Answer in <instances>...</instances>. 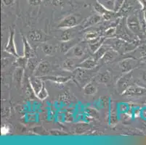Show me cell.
I'll return each mask as SVG.
<instances>
[{"label": "cell", "mask_w": 146, "mask_h": 145, "mask_svg": "<svg viewBox=\"0 0 146 145\" xmlns=\"http://www.w3.org/2000/svg\"><path fill=\"white\" fill-rule=\"evenodd\" d=\"M22 41H23V55L26 57V58L29 59V58H32L35 57V53H34L33 48L31 47V44H29V41L27 38L22 35Z\"/></svg>", "instance_id": "7c38bea8"}, {"label": "cell", "mask_w": 146, "mask_h": 145, "mask_svg": "<svg viewBox=\"0 0 146 145\" xmlns=\"http://www.w3.org/2000/svg\"><path fill=\"white\" fill-rule=\"evenodd\" d=\"M127 26L130 31H132L137 36L140 37L143 34V27L139 18L136 15H131L127 19Z\"/></svg>", "instance_id": "6da1fadb"}, {"label": "cell", "mask_w": 146, "mask_h": 145, "mask_svg": "<svg viewBox=\"0 0 146 145\" xmlns=\"http://www.w3.org/2000/svg\"><path fill=\"white\" fill-rule=\"evenodd\" d=\"M62 68L66 71L73 72L76 68V66L74 64V61L73 58H68V59L65 60L64 62H63Z\"/></svg>", "instance_id": "d4e9b609"}, {"label": "cell", "mask_w": 146, "mask_h": 145, "mask_svg": "<svg viewBox=\"0 0 146 145\" xmlns=\"http://www.w3.org/2000/svg\"><path fill=\"white\" fill-rule=\"evenodd\" d=\"M51 65L47 61H41L38 63L35 70L34 72V75L35 76L43 77L47 75L51 71Z\"/></svg>", "instance_id": "8992f818"}, {"label": "cell", "mask_w": 146, "mask_h": 145, "mask_svg": "<svg viewBox=\"0 0 146 145\" xmlns=\"http://www.w3.org/2000/svg\"><path fill=\"white\" fill-rule=\"evenodd\" d=\"M104 7H106L108 10L113 11L114 0H100L99 1Z\"/></svg>", "instance_id": "1f68e13d"}, {"label": "cell", "mask_w": 146, "mask_h": 145, "mask_svg": "<svg viewBox=\"0 0 146 145\" xmlns=\"http://www.w3.org/2000/svg\"><path fill=\"white\" fill-rule=\"evenodd\" d=\"M42 80L43 79L41 77L35 76L34 75H32V76H30L29 78V83H30L31 86L32 87L36 95H37V94L41 91V89H42V87L44 86L43 81Z\"/></svg>", "instance_id": "9c48e42d"}, {"label": "cell", "mask_w": 146, "mask_h": 145, "mask_svg": "<svg viewBox=\"0 0 146 145\" xmlns=\"http://www.w3.org/2000/svg\"><path fill=\"white\" fill-rule=\"evenodd\" d=\"M84 53L83 48L79 45H76L66 53V55L68 58H81L83 57Z\"/></svg>", "instance_id": "9a60e30c"}, {"label": "cell", "mask_w": 146, "mask_h": 145, "mask_svg": "<svg viewBox=\"0 0 146 145\" xmlns=\"http://www.w3.org/2000/svg\"><path fill=\"white\" fill-rule=\"evenodd\" d=\"M48 96H49L48 91H47V89H46V87H45L44 85V86L42 87L41 91L37 94L36 95L37 98L40 99V100H44L45 99H47V98L48 97Z\"/></svg>", "instance_id": "f1b7e54d"}, {"label": "cell", "mask_w": 146, "mask_h": 145, "mask_svg": "<svg viewBox=\"0 0 146 145\" xmlns=\"http://www.w3.org/2000/svg\"><path fill=\"white\" fill-rule=\"evenodd\" d=\"M110 121H111V126L115 125L119 121L118 120V115H117V110L116 108V105L112 104L111 105V110H110Z\"/></svg>", "instance_id": "484cf974"}, {"label": "cell", "mask_w": 146, "mask_h": 145, "mask_svg": "<svg viewBox=\"0 0 146 145\" xmlns=\"http://www.w3.org/2000/svg\"><path fill=\"white\" fill-rule=\"evenodd\" d=\"M125 3V0H114V5H113V12L118 13L120 11V10L124 6Z\"/></svg>", "instance_id": "4dcf8cb0"}, {"label": "cell", "mask_w": 146, "mask_h": 145, "mask_svg": "<svg viewBox=\"0 0 146 145\" xmlns=\"http://www.w3.org/2000/svg\"><path fill=\"white\" fill-rule=\"evenodd\" d=\"M42 50L46 55L50 56L55 52V47L50 44L44 43L42 45Z\"/></svg>", "instance_id": "4316f807"}, {"label": "cell", "mask_w": 146, "mask_h": 145, "mask_svg": "<svg viewBox=\"0 0 146 145\" xmlns=\"http://www.w3.org/2000/svg\"><path fill=\"white\" fill-rule=\"evenodd\" d=\"M63 31L61 32L58 37V39H59L60 42H66L69 40L73 39L74 37V31L71 30V28H66L63 29Z\"/></svg>", "instance_id": "ffe728a7"}, {"label": "cell", "mask_w": 146, "mask_h": 145, "mask_svg": "<svg viewBox=\"0 0 146 145\" xmlns=\"http://www.w3.org/2000/svg\"><path fill=\"white\" fill-rule=\"evenodd\" d=\"M146 94V88L138 85H130L122 95L125 96H140Z\"/></svg>", "instance_id": "ba28073f"}, {"label": "cell", "mask_w": 146, "mask_h": 145, "mask_svg": "<svg viewBox=\"0 0 146 145\" xmlns=\"http://www.w3.org/2000/svg\"><path fill=\"white\" fill-rule=\"evenodd\" d=\"M94 10L97 12V13H98L99 15L102 16V17H104L106 19H109L110 17L111 16V14L113 13H115L113 11H111V10H108L106 7L103 6L99 1H96L95 5H94Z\"/></svg>", "instance_id": "30bf717a"}, {"label": "cell", "mask_w": 146, "mask_h": 145, "mask_svg": "<svg viewBox=\"0 0 146 145\" xmlns=\"http://www.w3.org/2000/svg\"><path fill=\"white\" fill-rule=\"evenodd\" d=\"M87 70L86 69L76 68L73 71L74 78L82 86H85L89 82H90V80H91V75L88 73H87Z\"/></svg>", "instance_id": "7a4b0ae2"}, {"label": "cell", "mask_w": 146, "mask_h": 145, "mask_svg": "<svg viewBox=\"0 0 146 145\" xmlns=\"http://www.w3.org/2000/svg\"><path fill=\"white\" fill-rule=\"evenodd\" d=\"M98 65V62L95 60L94 58H87L85 60L82 61V62L76 65V68H81L86 70H92L96 68Z\"/></svg>", "instance_id": "5bb4252c"}, {"label": "cell", "mask_w": 146, "mask_h": 145, "mask_svg": "<svg viewBox=\"0 0 146 145\" xmlns=\"http://www.w3.org/2000/svg\"><path fill=\"white\" fill-rule=\"evenodd\" d=\"M117 56L118 52L112 49V48H109L100 60L103 61V62H104V63H109V62H111L116 59Z\"/></svg>", "instance_id": "ac0fdd59"}, {"label": "cell", "mask_w": 146, "mask_h": 145, "mask_svg": "<svg viewBox=\"0 0 146 145\" xmlns=\"http://www.w3.org/2000/svg\"><path fill=\"white\" fill-rule=\"evenodd\" d=\"M43 80H48L52 82H54V83H60V84H62V83H67L68 81H70L71 78V77L70 76H60V75H45V76L41 77Z\"/></svg>", "instance_id": "4fadbf2b"}, {"label": "cell", "mask_w": 146, "mask_h": 145, "mask_svg": "<svg viewBox=\"0 0 146 145\" xmlns=\"http://www.w3.org/2000/svg\"><path fill=\"white\" fill-rule=\"evenodd\" d=\"M24 77V68H16L13 73V81L18 84H21Z\"/></svg>", "instance_id": "44dd1931"}, {"label": "cell", "mask_w": 146, "mask_h": 145, "mask_svg": "<svg viewBox=\"0 0 146 145\" xmlns=\"http://www.w3.org/2000/svg\"><path fill=\"white\" fill-rule=\"evenodd\" d=\"M28 60L29 59L26 58L24 55L23 56H20L18 58H16V60L15 62L14 65L16 66V68H26L27 66Z\"/></svg>", "instance_id": "83f0119b"}, {"label": "cell", "mask_w": 146, "mask_h": 145, "mask_svg": "<svg viewBox=\"0 0 146 145\" xmlns=\"http://www.w3.org/2000/svg\"><path fill=\"white\" fill-rule=\"evenodd\" d=\"M77 44V41L74 38L73 39L69 40V41H66V42H61L60 44V50L63 53H66L71 50L74 46H76Z\"/></svg>", "instance_id": "d6986e66"}, {"label": "cell", "mask_w": 146, "mask_h": 145, "mask_svg": "<svg viewBox=\"0 0 146 145\" xmlns=\"http://www.w3.org/2000/svg\"><path fill=\"white\" fill-rule=\"evenodd\" d=\"M105 35L108 38H113L116 35V27H110L106 30Z\"/></svg>", "instance_id": "836d02e7"}, {"label": "cell", "mask_w": 146, "mask_h": 145, "mask_svg": "<svg viewBox=\"0 0 146 145\" xmlns=\"http://www.w3.org/2000/svg\"><path fill=\"white\" fill-rule=\"evenodd\" d=\"M143 18H144L145 22V24H146V9L144 10V15H143Z\"/></svg>", "instance_id": "b9f144b4"}, {"label": "cell", "mask_w": 146, "mask_h": 145, "mask_svg": "<svg viewBox=\"0 0 146 145\" xmlns=\"http://www.w3.org/2000/svg\"><path fill=\"white\" fill-rule=\"evenodd\" d=\"M37 65H38V64H36V62L34 58H29V60H28V63H27V66H26V68H27V69L29 70V71H31L34 73L36 68Z\"/></svg>", "instance_id": "f546056e"}, {"label": "cell", "mask_w": 146, "mask_h": 145, "mask_svg": "<svg viewBox=\"0 0 146 145\" xmlns=\"http://www.w3.org/2000/svg\"><path fill=\"white\" fill-rule=\"evenodd\" d=\"M1 130H2V134H6L7 133H8V127H7V126H3Z\"/></svg>", "instance_id": "ab89813d"}, {"label": "cell", "mask_w": 146, "mask_h": 145, "mask_svg": "<svg viewBox=\"0 0 146 145\" xmlns=\"http://www.w3.org/2000/svg\"><path fill=\"white\" fill-rule=\"evenodd\" d=\"M141 78L145 83H146V70L143 72V73H142L141 75Z\"/></svg>", "instance_id": "60d3db41"}, {"label": "cell", "mask_w": 146, "mask_h": 145, "mask_svg": "<svg viewBox=\"0 0 146 145\" xmlns=\"http://www.w3.org/2000/svg\"><path fill=\"white\" fill-rule=\"evenodd\" d=\"M50 134L52 136H63V135H68V134L66 132L61 131V130H58V129H53L50 130Z\"/></svg>", "instance_id": "d590c367"}, {"label": "cell", "mask_w": 146, "mask_h": 145, "mask_svg": "<svg viewBox=\"0 0 146 145\" xmlns=\"http://www.w3.org/2000/svg\"><path fill=\"white\" fill-rule=\"evenodd\" d=\"M45 35L43 32L40 30H34L31 31L29 34V38L33 42H44Z\"/></svg>", "instance_id": "e0dca14e"}, {"label": "cell", "mask_w": 146, "mask_h": 145, "mask_svg": "<svg viewBox=\"0 0 146 145\" xmlns=\"http://www.w3.org/2000/svg\"><path fill=\"white\" fill-rule=\"evenodd\" d=\"M138 62L135 60L132 59V58H127V59L123 60L121 62H119V68L121 69L122 73H130L134 68L137 66Z\"/></svg>", "instance_id": "52a82bcc"}, {"label": "cell", "mask_w": 146, "mask_h": 145, "mask_svg": "<svg viewBox=\"0 0 146 145\" xmlns=\"http://www.w3.org/2000/svg\"><path fill=\"white\" fill-rule=\"evenodd\" d=\"M84 93L86 95H93L98 91V88L93 82H89L84 86Z\"/></svg>", "instance_id": "cb8c5ba5"}, {"label": "cell", "mask_w": 146, "mask_h": 145, "mask_svg": "<svg viewBox=\"0 0 146 145\" xmlns=\"http://www.w3.org/2000/svg\"><path fill=\"white\" fill-rule=\"evenodd\" d=\"M98 36H99V34H98V32H87V34L84 35V38L87 40H89V41L95 39V38H98Z\"/></svg>", "instance_id": "e575fe53"}, {"label": "cell", "mask_w": 146, "mask_h": 145, "mask_svg": "<svg viewBox=\"0 0 146 145\" xmlns=\"http://www.w3.org/2000/svg\"><path fill=\"white\" fill-rule=\"evenodd\" d=\"M85 113L89 117H92V118H98V117H99V114H98V112L95 109L91 108V107H87L85 109Z\"/></svg>", "instance_id": "d6a6232c"}, {"label": "cell", "mask_w": 146, "mask_h": 145, "mask_svg": "<svg viewBox=\"0 0 146 145\" xmlns=\"http://www.w3.org/2000/svg\"><path fill=\"white\" fill-rule=\"evenodd\" d=\"M105 41H106V38L103 36H98V38H95V39L91 40V41H90V43L88 44L90 50L93 53L95 52L103 44Z\"/></svg>", "instance_id": "2e32d148"}, {"label": "cell", "mask_w": 146, "mask_h": 145, "mask_svg": "<svg viewBox=\"0 0 146 145\" xmlns=\"http://www.w3.org/2000/svg\"><path fill=\"white\" fill-rule=\"evenodd\" d=\"M47 2L54 6H60L63 4V0H47Z\"/></svg>", "instance_id": "8d00e7d4"}, {"label": "cell", "mask_w": 146, "mask_h": 145, "mask_svg": "<svg viewBox=\"0 0 146 145\" xmlns=\"http://www.w3.org/2000/svg\"><path fill=\"white\" fill-rule=\"evenodd\" d=\"M101 20L102 16L98 14V13L92 15L90 16V17L84 22L83 26H82V28L87 29L88 28L92 27V26H95V25H97L98 23L100 22Z\"/></svg>", "instance_id": "8fae6325"}, {"label": "cell", "mask_w": 146, "mask_h": 145, "mask_svg": "<svg viewBox=\"0 0 146 145\" xmlns=\"http://www.w3.org/2000/svg\"><path fill=\"white\" fill-rule=\"evenodd\" d=\"M2 1L5 5H6V6H10V5H12L14 3L15 0H2Z\"/></svg>", "instance_id": "f35d334b"}, {"label": "cell", "mask_w": 146, "mask_h": 145, "mask_svg": "<svg viewBox=\"0 0 146 145\" xmlns=\"http://www.w3.org/2000/svg\"><path fill=\"white\" fill-rule=\"evenodd\" d=\"M109 48L111 47H110L108 45L106 44V45H104V44H103L102 45V46H100V47L99 49L95 52H94V56H93L94 59H95L96 61H98V62L99 60H100L102 59V58L104 56V54H106L107 50H108Z\"/></svg>", "instance_id": "603a6c76"}, {"label": "cell", "mask_w": 146, "mask_h": 145, "mask_svg": "<svg viewBox=\"0 0 146 145\" xmlns=\"http://www.w3.org/2000/svg\"><path fill=\"white\" fill-rule=\"evenodd\" d=\"M80 23L78 17L75 15H68L61 20L58 23V28L60 29L73 28L78 26Z\"/></svg>", "instance_id": "3957f363"}, {"label": "cell", "mask_w": 146, "mask_h": 145, "mask_svg": "<svg viewBox=\"0 0 146 145\" xmlns=\"http://www.w3.org/2000/svg\"><path fill=\"white\" fill-rule=\"evenodd\" d=\"M28 2L31 6H39L42 3V0H28Z\"/></svg>", "instance_id": "74e56055"}, {"label": "cell", "mask_w": 146, "mask_h": 145, "mask_svg": "<svg viewBox=\"0 0 146 145\" xmlns=\"http://www.w3.org/2000/svg\"><path fill=\"white\" fill-rule=\"evenodd\" d=\"M5 51L7 53L10 54L11 55L14 56L15 58H18L20 55H18V52H17L16 46L15 44V30L11 29L9 34V38L6 45L5 46Z\"/></svg>", "instance_id": "5b68a950"}, {"label": "cell", "mask_w": 146, "mask_h": 145, "mask_svg": "<svg viewBox=\"0 0 146 145\" xmlns=\"http://www.w3.org/2000/svg\"><path fill=\"white\" fill-rule=\"evenodd\" d=\"M132 80V73H124L121 78L117 81L116 83V88H117V91L121 94H123V93L127 90V88L130 86Z\"/></svg>", "instance_id": "277c9868"}, {"label": "cell", "mask_w": 146, "mask_h": 145, "mask_svg": "<svg viewBox=\"0 0 146 145\" xmlns=\"http://www.w3.org/2000/svg\"><path fill=\"white\" fill-rule=\"evenodd\" d=\"M111 73L109 71H104L102 73H100L96 77V80L98 82L100 83H103V84H107L111 81Z\"/></svg>", "instance_id": "7402d4cb"}]
</instances>
